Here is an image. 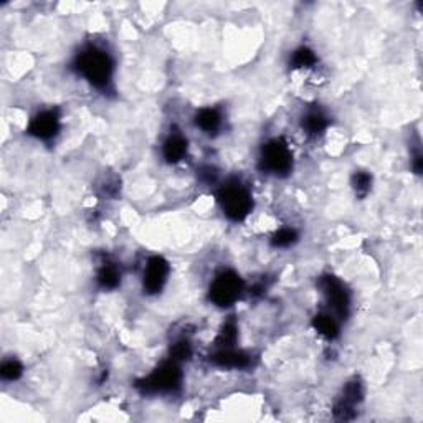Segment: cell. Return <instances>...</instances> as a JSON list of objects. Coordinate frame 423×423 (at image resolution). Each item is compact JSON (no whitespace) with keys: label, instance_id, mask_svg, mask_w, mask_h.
<instances>
[{"label":"cell","instance_id":"cell-10","mask_svg":"<svg viewBox=\"0 0 423 423\" xmlns=\"http://www.w3.org/2000/svg\"><path fill=\"white\" fill-rule=\"evenodd\" d=\"M215 366L225 367V369H245L251 364V359L243 350H237L233 347L218 349L210 359Z\"/></svg>","mask_w":423,"mask_h":423},{"label":"cell","instance_id":"cell-2","mask_svg":"<svg viewBox=\"0 0 423 423\" xmlns=\"http://www.w3.org/2000/svg\"><path fill=\"white\" fill-rule=\"evenodd\" d=\"M217 201L225 217L231 222H243L253 210V197L248 187L237 179L223 183L217 192Z\"/></svg>","mask_w":423,"mask_h":423},{"label":"cell","instance_id":"cell-17","mask_svg":"<svg viewBox=\"0 0 423 423\" xmlns=\"http://www.w3.org/2000/svg\"><path fill=\"white\" fill-rule=\"evenodd\" d=\"M237 322H235V319H229V321L223 324L220 333H218L217 346H220V349L233 347L235 342H237Z\"/></svg>","mask_w":423,"mask_h":423},{"label":"cell","instance_id":"cell-9","mask_svg":"<svg viewBox=\"0 0 423 423\" xmlns=\"http://www.w3.org/2000/svg\"><path fill=\"white\" fill-rule=\"evenodd\" d=\"M362 397H364V389H362L361 382L357 379L347 382L344 390H342V395L336 402V407H334L336 418H339V420H350V418H354V409H356L357 404H361Z\"/></svg>","mask_w":423,"mask_h":423},{"label":"cell","instance_id":"cell-3","mask_svg":"<svg viewBox=\"0 0 423 423\" xmlns=\"http://www.w3.org/2000/svg\"><path fill=\"white\" fill-rule=\"evenodd\" d=\"M258 169L274 177H286L293 170V153L283 138L265 142L258 157Z\"/></svg>","mask_w":423,"mask_h":423},{"label":"cell","instance_id":"cell-20","mask_svg":"<svg viewBox=\"0 0 423 423\" xmlns=\"http://www.w3.org/2000/svg\"><path fill=\"white\" fill-rule=\"evenodd\" d=\"M190 356H192V346L185 339H181V341H177L170 347V359L179 362V364L183 361H189Z\"/></svg>","mask_w":423,"mask_h":423},{"label":"cell","instance_id":"cell-15","mask_svg":"<svg viewBox=\"0 0 423 423\" xmlns=\"http://www.w3.org/2000/svg\"><path fill=\"white\" fill-rule=\"evenodd\" d=\"M313 326L314 329L326 339H336L339 336V324L334 314L319 313L318 316H314L313 319Z\"/></svg>","mask_w":423,"mask_h":423},{"label":"cell","instance_id":"cell-1","mask_svg":"<svg viewBox=\"0 0 423 423\" xmlns=\"http://www.w3.org/2000/svg\"><path fill=\"white\" fill-rule=\"evenodd\" d=\"M75 68L91 86L105 90L113 79L114 62L105 50L98 47H88L77 55Z\"/></svg>","mask_w":423,"mask_h":423},{"label":"cell","instance_id":"cell-18","mask_svg":"<svg viewBox=\"0 0 423 423\" xmlns=\"http://www.w3.org/2000/svg\"><path fill=\"white\" fill-rule=\"evenodd\" d=\"M352 189L356 190V195L359 197H366L370 192V187H372V175L367 170H356L352 175Z\"/></svg>","mask_w":423,"mask_h":423},{"label":"cell","instance_id":"cell-12","mask_svg":"<svg viewBox=\"0 0 423 423\" xmlns=\"http://www.w3.org/2000/svg\"><path fill=\"white\" fill-rule=\"evenodd\" d=\"M195 125L201 127L203 133L215 134L222 127V114L215 107H203L195 114Z\"/></svg>","mask_w":423,"mask_h":423},{"label":"cell","instance_id":"cell-5","mask_svg":"<svg viewBox=\"0 0 423 423\" xmlns=\"http://www.w3.org/2000/svg\"><path fill=\"white\" fill-rule=\"evenodd\" d=\"M245 290V283L235 271L225 270L218 273L209 288V299L218 308H229L235 305Z\"/></svg>","mask_w":423,"mask_h":423},{"label":"cell","instance_id":"cell-14","mask_svg":"<svg viewBox=\"0 0 423 423\" xmlns=\"http://www.w3.org/2000/svg\"><path fill=\"white\" fill-rule=\"evenodd\" d=\"M327 126H329V118L319 110L309 111V113L303 118V129L309 136L322 134L327 129Z\"/></svg>","mask_w":423,"mask_h":423},{"label":"cell","instance_id":"cell-11","mask_svg":"<svg viewBox=\"0 0 423 423\" xmlns=\"http://www.w3.org/2000/svg\"><path fill=\"white\" fill-rule=\"evenodd\" d=\"M187 139L181 133H170L164 141L162 155L169 164L182 161L187 154Z\"/></svg>","mask_w":423,"mask_h":423},{"label":"cell","instance_id":"cell-7","mask_svg":"<svg viewBox=\"0 0 423 423\" xmlns=\"http://www.w3.org/2000/svg\"><path fill=\"white\" fill-rule=\"evenodd\" d=\"M170 266L162 257H151L147 260L144 268V277H142V288L147 294L161 293L166 286L167 278H169Z\"/></svg>","mask_w":423,"mask_h":423},{"label":"cell","instance_id":"cell-6","mask_svg":"<svg viewBox=\"0 0 423 423\" xmlns=\"http://www.w3.org/2000/svg\"><path fill=\"white\" fill-rule=\"evenodd\" d=\"M319 288L324 294L327 306L331 308V313L339 319H346L349 316L350 308V296L349 291L342 285V281L333 274H324L319 278Z\"/></svg>","mask_w":423,"mask_h":423},{"label":"cell","instance_id":"cell-22","mask_svg":"<svg viewBox=\"0 0 423 423\" xmlns=\"http://www.w3.org/2000/svg\"><path fill=\"white\" fill-rule=\"evenodd\" d=\"M215 179H217V170L214 169V167L205 166L201 169V181H203L205 183H212L215 182Z\"/></svg>","mask_w":423,"mask_h":423},{"label":"cell","instance_id":"cell-8","mask_svg":"<svg viewBox=\"0 0 423 423\" xmlns=\"http://www.w3.org/2000/svg\"><path fill=\"white\" fill-rule=\"evenodd\" d=\"M60 114L57 110H45L37 116H34L30 121L29 127H27V133L34 138L42 139V141H50L55 136L60 133Z\"/></svg>","mask_w":423,"mask_h":423},{"label":"cell","instance_id":"cell-4","mask_svg":"<svg viewBox=\"0 0 423 423\" xmlns=\"http://www.w3.org/2000/svg\"><path fill=\"white\" fill-rule=\"evenodd\" d=\"M182 384V370L179 362L170 361L162 362L157 369L153 370L142 381H138V387L142 394H170L175 392Z\"/></svg>","mask_w":423,"mask_h":423},{"label":"cell","instance_id":"cell-16","mask_svg":"<svg viewBox=\"0 0 423 423\" xmlns=\"http://www.w3.org/2000/svg\"><path fill=\"white\" fill-rule=\"evenodd\" d=\"M318 63V57L313 50L308 47H299L293 51L291 57V66L293 68H311Z\"/></svg>","mask_w":423,"mask_h":423},{"label":"cell","instance_id":"cell-19","mask_svg":"<svg viewBox=\"0 0 423 423\" xmlns=\"http://www.w3.org/2000/svg\"><path fill=\"white\" fill-rule=\"evenodd\" d=\"M298 242V233L293 229H281L271 238V245L274 248H288V246L294 245Z\"/></svg>","mask_w":423,"mask_h":423},{"label":"cell","instance_id":"cell-21","mask_svg":"<svg viewBox=\"0 0 423 423\" xmlns=\"http://www.w3.org/2000/svg\"><path fill=\"white\" fill-rule=\"evenodd\" d=\"M23 374V367L18 361L12 359V361H5L0 367V375H2L3 381H17V379L22 377Z\"/></svg>","mask_w":423,"mask_h":423},{"label":"cell","instance_id":"cell-13","mask_svg":"<svg viewBox=\"0 0 423 423\" xmlns=\"http://www.w3.org/2000/svg\"><path fill=\"white\" fill-rule=\"evenodd\" d=\"M97 281L99 288L103 290H114L118 288L119 283H121V271H119L116 263L113 261H105L101 263V266L98 268Z\"/></svg>","mask_w":423,"mask_h":423}]
</instances>
